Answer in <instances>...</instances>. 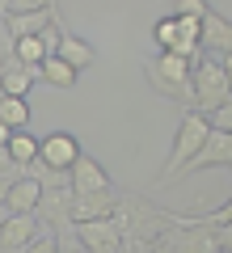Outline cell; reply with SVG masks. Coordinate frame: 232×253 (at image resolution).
Listing matches in <instances>:
<instances>
[{
    "label": "cell",
    "instance_id": "6da1fadb",
    "mask_svg": "<svg viewBox=\"0 0 232 253\" xmlns=\"http://www.w3.org/2000/svg\"><path fill=\"white\" fill-rule=\"evenodd\" d=\"M110 219L118 224V232H123V236H143V241L156 245L173 224H178V211L156 207V203L143 199V194H118V207H114V215H110Z\"/></svg>",
    "mask_w": 232,
    "mask_h": 253
},
{
    "label": "cell",
    "instance_id": "7a4b0ae2",
    "mask_svg": "<svg viewBox=\"0 0 232 253\" xmlns=\"http://www.w3.org/2000/svg\"><path fill=\"white\" fill-rule=\"evenodd\" d=\"M207 139V123L194 114V110H182V123H178V135H173V148H169V161L161 165L156 173V186H169L173 177H182L186 161L198 152V144Z\"/></svg>",
    "mask_w": 232,
    "mask_h": 253
},
{
    "label": "cell",
    "instance_id": "3957f363",
    "mask_svg": "<svg viewBox=\"0 0 232 253\" xmlns=\"http://www.w3.org/2000/svg\"><path fill=\"white\" fill-rule=\"evenodd\" d=\"M143 72H148V84L161 97L178 101L182 110H194V101H190V63L186 59H178V55H156Z\"/></svg>",
    "mask_w": 232,
    "mask_h": 253
},
{
    "label": "cell",
    "instance_id": "277c9868",
    "mask_svg": "<svg viewBox=\"0 0 232 253\" xmlns=\"http://www.w3.org/2000/svg\"><path fill=\"white\" fill-rule=\"evenodd\" d=\"M190 101H194V114L228 106V72H224L220 63H211L207 55H198L190 63Z\"/></svg>",
    "mask_w": 232,
    "mask_h": 253
},
{
    "label": "cell",
    "instance_id": "5b68a950",
    "mask_svg": "<svg viewBox=\"0 0 232 253\" xmlns=\"http://www.w3.org/2000/svg\"><path fill=\"white\" fill-rule=\"evenodd\" d=\"M228 46H232L228 4H207V13L198 17V55H228Z\"/></svg>",
    "mask_w": 232,
    "mask_h": 253
},
{
    "label": "cell",
    "instance_id": "8992f818",
    "mask_svg": "<svg viewBox=\"0 0 232 253\" xmlns=\"http://www.w3.org/2000/svg\"><path fill=\"white\" fill-rule=\"evenodd\" d=\"M76 156H81V139L72 135V131H51V135L38 139V165H46V169L68 173L76 165Z\"/></svg>",
    "mask_w": 232,
    "mask_h": 253
},
{
    "label": "cell",
    "instance_id": "52a82bcc",
    "mask_svg": "<svg viewBox=\"0 0 232 253\" xmlns=\"http://www.w3.org/2000/svg\"><path fill=\"white\" fill-rule=\"evenodd\" d=\"M68 190L72 194H101V190H114V181H110V173L101 169L93 156H76V165L68 169Z\"/></svg>",
    "mask_w": 232,
    "mask_h": 253
},
{
    "label": "cell",
    "instance_id": "ba28073f",
    "mask_svg": "<svg viewBox=\"0 0 232 253\" xmlns=\"http://www.w3.org/2000/svg\"><path fill=\"white\" fill-rule=\"evenodd\" d=\"M4 26H9V34L17 38H38L43 30H51V26H59V4H51V0H43L34 13H21V17H0Z\"/></svg>",
    "mask_w": 232,
    "mask_h": 253
},
{
    "label": "cell",
    "instance_id": "9c48e42d",
    "mask_svg": "<svg viewBox=\"0 0 232 253\" xmlns=\"http://www.w3.org/2000/svg\"><path fill=\"white\" fill-rule=\"evenodd\" d=\"M34 219L46 232L72 224V190H43L38 194V207H34Z\"/></svg>",
    "mask_w": 232,
    "mask_h": 253
},
{
    "label": "cell",
    "instance_id": "30bf717a",
    "mask_svg": "<svg viewBox=\"0 0 232 253\" xmlns=\"http://www.w3.org/2000/svg\"><path fill=\"white\" fill-rule=\"evenodd\" d=\"M228 169L232 165V135H220V131H207V139L198 144V152L186 161L182 173H194V169Z\"/></svg>",
    "mask_w": 232,
    "mask_h": 253
},
{
    "label": "cell",
    "instance_id": "8fae6325",
    "mask_svg": "<svg viewBox=\"0 0 232 253\" xmlns=\"http://www.w3.org/2000/svg\"><path fill=\"white\" fill-rule=\"evenodd\" d=\"M123 190H101V194H72V224H93V219H110L118 207Z\"/></svg>",
    "mask_w": 232,
    "mask_h": 253
},
{
    "label": "cell",
    "instance_id": "7c38bea8",
    "mask_svg": "<svg viewBox=\"0 0 232 253\" xmlns=\"http://www.w3.org/2000/svg\"><path fill=\"white\" fill-rule=\"evenodd\" d=\"M76 236H81L85 253H118V241H123V232H118L114 219H93V224H76Z\"/></svg>",
    "mask_w": 232,
    "mask_h": 253
},
{
    "label": "cell",
    "instance_id": "4fadbf2b",
    "mask_svg": "<svg viewBox=\"0 0 232 253\" xmlns=\"http://www.w3.org/2000/svg\"><path fill=\"white\" fill-rule=\"evenodd\" d=\"M55 59H63V63L72 68V72L81 76L85 68H93L97 51H93V46L85 42V38H76V34H68V30H63V34H59V46H55Z\"/></svg>",
    "mask_w": 232,
    "mask_h": 253
},
{
    "label": "cell",
    "instance_id": "5bb4252c",
    "mask_svg": "<svg viewBox=\"0 0 232 253\" xmlns=\"http://www.w3.org/2000/svg\"><path fill=\"white\" fill-rule=\"evenodd\" d=\"M38 181L34 177H17L9 186V194H4V211L9 215H34V207H38Z\"/></svg>",
    "mask_w": 232,
    "mask_h": 253
},
{
    "label": "cell",
    "instance_id": "9a60e30c",
    "mask_svg": "<svg viewBox=\"0 0 232 253\" xmlns=\"http://www.w3.org/2000/svg\"><path fill=\"white\" fill-rule=\"evenodd\" d=\"M38 232V219L34 215H9L4 228H0V249H26Z\"/></svg>",
    "mask_w": 232,
    "mask_h": 253
},
{
    "label": "cell",
    "instance_id": "2e32d148",
    "mask_svg": "<svg viewBox=\"0 0 232 253\" xmlns=\"http://www.w3.org/2000/svg\"><path fill=\"white\" fill-rule=\"evenodd\" d=\"M34 81H38V72L21 68L17 59L0 63V93H4V97H26V93H30V84H34Z\"/></svg>",
    "mask_w": 232,
    "mask_h": 253
},
{
    "label": "cell",
    "instance_id": "e0dca14e",
    "mask_svg": "<svg viewBox=\"0 0 232 253\" xmlns=\"http://www.w3.org/2000/svg\"><path fill=\"white\" fill-rule=\"evenodd\" d=\"M4 152H9V161L13 165H34L38 161V135H30V131H13L9 135V144H4Z\"/></svg>",
    "mask_w": 232,
    "mask_h": 253
},
{
    "label": "cell",
    "instance_id": "ac0fdd59",
    "mask_svg": "<svg viewBox=\"0 0 232 253\" xmlns=\"http://www.w3.org/2000/svg\"><path fill=\"white\" fill-rule=\"evenodd\" d=\"M38 81L51 84V89H76V72H72L63 59H55V55L38 63Z\"/></svg>",
    "mask_w": 232,
    "mask_h": 253
},
{
    "label": "cell",
    "instance_id": "d6986e66",
    "mask_svg": "<svg viewBox=\"0 0 232 253\" xmlns=\"http://www.w3.org/2000/svg\"><path fill=\"white\" fill-rule=\"evenodd\" d=\"M0 123L9 126V131H26V123H30L26 97H0Z\"/></svg>",
    "mask_w": 232,
    "mask_h": 253
},
{
    "label": "cell",
    "instance_id": "ffe728a7",
    "mask_svg": "<svg viewBox=\"0 0 232 253\" xmlns=\"http://www.w3.org/2000/svg\"><path fill=\"white\" fill-rule=\"evenodd\" d=\"M55 253H85L81 236H76V224H63V228H55Z\"/></svg>",
    "mask_w": 232,
    "mask_h": 253
},
{
    "label": "cell",
    "instance_id": "44dd1931",
    "mask_svg": "<svg viewBox=\"0 0 232 253\" xmlns=\"http://www.w3.org/2000/svg\"><path fill=\"white\" fill-rule=\"evenodd\" d=\"M152 34H156V42H161V55H173V51H178V26H173V17H161Z\"/></svg>",
    "mask_w": 232,
    "mask_h": 253
},
{
    "label": "cell",
    "instance_id": "7402d4cb",
    "mask_svg": "<svg viewBox=\"0 0 232 253\" xmlns=\"http://www.w3.org/2000/svg\"><path fill=\"white\" fill-rule=\"evenodd\" d=\"M21 253H55V232H46V228H38L34 232V241L26 245Z\"/></svg>",
    "mask_w": 232,
    "mask_h": 253
},
{
    "label": "cell",
    "instance_id": "603a6c76",
    "mask_svg": "<svg viewBox=\"0 0 232 253\" xmlns=\"http://www.w3.org/2000/svg\"><path fill=\"white\" fill-rule=\"evenodd\" d=\"M207 13V0H178L169 17H203Z\"/></svg>",
    "mask_w": 232,
    "mask_h": 253
},
{
    "label": "cell",
    "instance_id": "cb8c5ba5",
    "mask_svg": "<svg viewBox=\"0 0 232 253\" xmlns=\"http://www.w3.org/2000/svg\"><path fill=\"white\" fill-rule=\"evenodd\" d=\"M118 253H156V245L143 241V236H123L118 241Z\"/></svg>",
    "mask_w": 232,
    "mask_h": 253
},
{
    "label": "cell",
    "instance_id": "d4e9b609",
    "mask_svg": "<svg viewBox=\"0 0 232 253\" xmlns=\"http://www.w3.org/2000/svg\"><path fill=\"white\" fill-rule=\"evenodd\" d=\"M17 177H26V169H21V165H13L9 173H0V207H4V194H9V186H13Z\"/></svg>",
    "mask_w": 232,
    "mask_h": 253
},
{
    "label": "cell",
    "instance_id": "484cf974",
    "mask_svg": "<svg viewBox=\"0 0 232 253\" xmlns=\"http://www.w3.org/2000/svg\"><path fill=\"white\" fill-rule=\"evenodd\" d=\"M9 169H13V161H9V152L0 148V173H9Z\"/></svg>",
    "mask_w": 232,
    "mask_h": 253
},
{
    "label": "cell",
    "instance_id": "4316f807",
    "mask_svg": "<svg viewBox=\"0 0 232 253\" xmlns=\"http://www.w3.org/2000/svg\"><path fill=\"white\" fill-rule=\"evenodd\" d=\"M9 135H13V131H9V126H4V123H0V148L9 144Z\"/></svg>",
    "mask_w": 232,
    "mask_h": 253
},
{
    "label": "cell",
    "instance_id": "83f0119b",
    "mask_svg": "<svg viewBox=\"0 0 232 253\" xmlns=\"http://www.w3.org/2000/svg\"><path fill=\"white\" fill-rule=\"evenodd\" d=\"M4 219H9V211H4V207H0V228H4Z\"/></svg>",
    "mask_w": 232,
    "mask_h": 253
},
{
    "label": "cell",
    "instance_id": "f1b7e54d",
    "mask_svg": "<svg viewBox=\"0 0 232 253\" xmlns=\"http://www.w3.org/2000/svg\"><path fill=\"white\" fill-rule=\"evenodd\" d=\"M0 253H21V249H0Z\"/></svg>",
    "mask_w": 232,
    "mask_h": 253
},
{
    "label": "cell",
    "instance_id": "f546056e",
    "mask_svg": "<svg viewBox=\"0 0 232 253\" xmlns=\"http://www.w3.org/2000/svg\"><path fill=\"white\" fill-rule=\"evenodd\" d=\"M220 253H232V249H220Z\"/></svg>",
    "mask_w": 232,
    "mask_h": 253
},
{
    "label": "cell",
    "instance_id": "4dcf8cb0",
    "mask_svg": "<svg viewBox=\"0 0 232 253\" xmlns=\"http://www.w3.org/2000/svg\"><path fill=\"white\" fill-rule=\"evenodd\" d=\"M0 97H4V93H0Z\"/></svg>",
    "mask_w": 232,
    "mask_h": 253
}]
</instances>
